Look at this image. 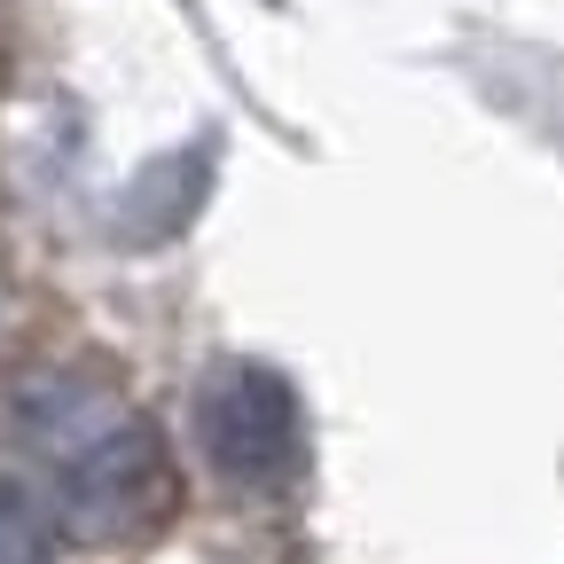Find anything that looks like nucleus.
I'll return each mask as SVG.
<instances>
[{"label": "nucleus", "instance_id": "f257e3e1", "mask_svg": "<svg viewBox=\"0 0 564 564\" xmlns=\"http://www.w3.org/2000/svg\"><path fill=\"white\" fill-rule=\"evenodd\" d=\"M24 440H32V463L47 470V486L70 502V518H79L87 533H118L141 510L150 447H141V432L118 408H102L95 392L40 384L24 400Z\"/></svg>", "mask_w": 564, "mask_h": 564}, {"label": "nucleus", "instance_id": "f03ea898", "mask_svg": "<svg viewBox=\"0 0 564 564\" xmlns=\"http://www.w3.org/2000/svg\"><path fill=\"white\" fill-rule=\"evenodd\" d=\"M0 564H40V525L17 494H0Z\"/></svg>", "mask_w": 564, "mask_h": 564}]
</instances>
